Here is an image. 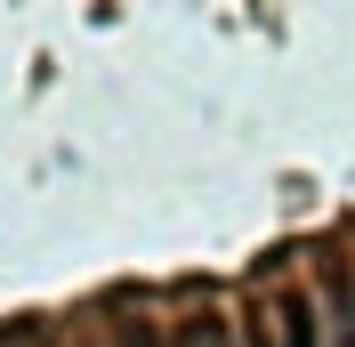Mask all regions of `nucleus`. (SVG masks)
<instances>
[{
    "mask_svg": "<svg viewBox=\"0 0 355 347\" xmlns=\"http://www.w3.org/2000/svg\"><path fill=\"white\" fill-rule=\"evenodd\" d=\"M275 323H283V347H323V307H315L307 291H291V299L275 307Z\"/></svg>",
    "mask_w": 355,
    "mask_h": 347,
    "instance_id": "nucleus-1",
    "label": "nucleus"
},
{
    "mask_svg": "<svg viewBox=\"0 0 355 347\" xmlns=\"http://www.w3.org/2000/svg\"><path fill=\"white\" fill-rule=\"evenodd\" d=\"M178 347H234V331H226V315H186Z\"/></svg>",
    "mask_w": 355,
    "mask_h": 347,
    "instance_id": "nucleus-2",
    "label": "nucleus"
},
{
    "mask_svg": "<svg viewBox=\"0 0 355 347\" xmlns=\"http://www.w3.org/2000/svg\"><path fill=\"white\" fill-rule=\"evenodd\" d=\"M331 307H339V323H323V331H331L339 347H355V299H347V282H339V291H331Z\"/></svg>",
    "mask_w": 355,
    "mask_h": 347,
    "instance_id": "nucleus-3",
    "label": "nucleus"
},
{
    "mask_svg": "<svg viewBox=\"0 0 355 347\" xmlns=\"http://www.w3.org/2000/svg\"><path fill=\"white\" fill-rule=\"evenodd\" d=\"M121 347H162V339H154V323H146V315H121Z\"/></svg>",
    "mask_w": 355,
    "mask_h": 347,
    "instance_id": "nucleus-4",
    "label": "nucleus"
}]
</instances>
